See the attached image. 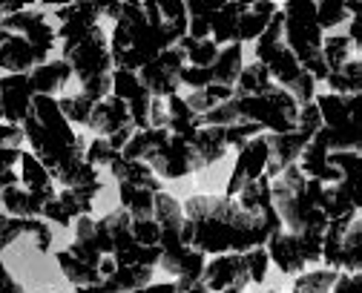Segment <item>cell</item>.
Returning <instances> with one entry per match:
<instances>
[{
	"label": "cell",
	"mask_w": 362,
	"mask_h": 293,
	"mask_svg": "<svg viewBox=\"0 0 362 293\" xmlns=\"http://www.w3.org/2000/svg\"><path fill=\"white\" fill-rule=\"evenodd\" d=\"M282 230L276 210L256 213L242 207L236 195L196 193L185 202V227L181 239L204 256L247 253L250 248L267 244V239Z\"/></svg>",
	"instance_id": "6da1fadb"
},
{
	"label": "cell",
	"mask_w": 362,
	"mask_h": 293,
	"mask_svg": "<svg viewBox=\"0 0 362 293\" xmlns=\"http://www.w3.org/2000/svg\"><path fill=\"white\" fill-rule=\"evenodd\" d=\"M26 144L35 159L49 170L55 184L61 187H83L101 181L98 167L86 161L89 141L72 130V121L61 113L58 98L52 95H35L32 107L23 118Z\"/></svg>",
	"instance_id": "7a4b0ae2"
},
{
	"label": "cell",
	"mask_w": 362,
	"mask_h": 293,
	"mask_svg": "<svg viewBox=\"0 0 362 293\" xmlns=\"http://www.w3.org/2000/svg\"><path fill=\"white\" fill-rule=\"evenodd\" d=\"M190 21H164L156 0H121V15L112 23V64L115 69L139 72L164 49L178 46Z\"/></svg>",
	"instance_id": "3957f363"
},
{
	"label": "cell",
	"mask_w": 362,
	"mask_h": 293,
	"mask_svg": "<svg viewBox=\"0 0 362 293\" xmlns=\"http://www.w3.org/2000/svg\"><path fill=\"white\" fill-rule=\"evenodd\" d=\"M299 101L279 84L259 95L230 98L210 113H204V124H239V121H256L264 127V132H291L299 121Z\"/></svg>",
	"instance_id": "277c9868"
},
{
	"label": "cell",
	"mask_w": 362,
	"mask_h": 293,
	"mask_svg": "<svg viewBox=\"0 0 362 293\" xmlns=\"http://www.w3.org/2000/svg\"><path fill=\"white\" fill-rule=\"evenodd\" d=\"M274 207L282 219V227L291 233H325L328 216L320 207L322 181L308 178L299 164L285 167L276 178H270Z\"/></svg>",
	"instance_id": "5b68a950"
},
{
	"label": "cell",
	"mask_w": 362,
	"mask_h": 293,
	"mask_svg": "<svg viewBox=\"0 0 362 293\" xmlns=\"http://www.w3.org/2000/svg\"><path fill=\"white\" fill-rule=\"evenodd\" d=\"M61 58L72 67L75 78L81 81V92L89 95L93 101H101L112 92V49L107 32L98 26L86 29L78 38L64 40L61 46Z\"/></svg>",
	"instance_id": "8992f818"
},
{
	"label": "cell",
	"mask_w": 362,
	"mask_h": 293,
	"mask_svg": "<svg viewBox=\"0 0 362 293\" xmlns=\"http://www.w3.org/2000/svg\"><path fill=\"white\" fill-rule=\"evenodd\" d=\"M156 222L161 227V259L158 268L181 282H196L204 273V253L185 244L181 227H185V205L170 193H156Z\"/></svg>",
	"instance_id": "52a82bcc"
},
{
	"label": "cell",
	"mask_w": 362,
	"mask_h": 293,
	"mask_svg": "<svg viewBox=\"0 0 362 293\" xmlns=\"http://www.w3.org/2000/svg\"><path fill=\"white\" fill-rule=\"evenodd\" d=\"M256 61L267 67L270 78H274L279 86H285L299 101V107L310 104L316 98V78L302 69V64L291 52V46L285 43V15H282V9L274 15V21L267 23V29L256 38Z\"/></svg>",
	"instance_id": "ba28073f"
},
{
	"label": "cell",
	"mask_w": 362,
	"mask_h": 293,
	"mask_svg": "<svg viewBox=\"0 0 362 293\" xmlns=\"http://www.w3.org/2000/svg\"><path fill=\"white\" fill-rule=\"evenodd\" d=\"M285 43L302 64L305 72H310L316 81L328 78V64L322 58V26H320V6L316 0H285Z\"/></svg>",
	"instance_id": "9c48e42d"
},
{
	"label": "cell",
	"mask_w": 362,
	"mask_h": 293,
	"mask_svg": "<svg viewBox=\"0 0 362 293\" xmlns=\"http://www.w3.org/2000/svg\"><path fill=\"white\" fill-rule=\"evenodd\" d=\"M313 101L322 113V130L331 150L362 153V95L325 92Z\"/></svg>",
	"instance_id": "30bf717a"
},
{
	"label": "cell",
	"mask_w": 362,
	"mask_h": 293,
	"mask_svg": "<svg viewBox=\"0 0 362 293\" xmlns=\"http://www.w3.org/2000/svg\"><path fill=\"white\" fill-rule=\"evenodd\" d=\"M320 127H322V113H320V107H316V101H310L299 110V121L291 132H264L267 146H270V159H267L264 176L276 178L285 167L296 164L302 150L308 146V141L320 132Z\"/></svg>",
	"instance_id": "8fae6325"
},
{
	"label": "cell",
	"mask_w": 362,
	"mask_h": 293,
	"mask_svg": "<svg viewBox=\"0 0 362 293\" xmlns=\"http://www.w3.org/2000/svg\"><path fill=\"white\" fill-rule=\"evenodd\" d=\"M264 248L270 253V262L282 273L299 276L308 265L322 262V233H291L282 227L267 239Z\"/></svg>",
	"instance_id": "7c38bea8"
},
{
	"label": "cell",
	"mask_w": 362,
	"mask_h": 293,
	"mask_svg": "<svg viewBox=\"0 0 362 293\" xmlns=\"http://www.w3.org/2000/svg\"><path fill=\"white\" fill-rule=\"evenodd\" d=\"M118 15H121V0H72V4L55 9V21L61 23L58 38L61 40L78 38L86 29L98 26L101 18H110L115 23Z\"/></svg>",
	"instance_id": "4fadbf2b"
},
{
	"label": "cell",
	"mask_w": 362,
	"mask_h": 293,
	"mask_svg": "<svg viewBox=\"0 0 362 293\" xmlns=\"http://www.w3.org/2000/svg\"><path fill=\"white\" fill-rule=\"evenodd\" d=\"M147 164L153 167V173H156L158 178H170V181L207 170V164H204V159H202V153H199L196 141L181 138V135H175V132H170V141L164 144V150H161L158 156H153Z\"/></svg>",
	"instance_id": "5bb4252c"
},
{
	"label": "cell",
	"mask_w": 362,
	"mask_h": 293,
	"mask_svg": "<svg viewBox=\"0 0 362 293\" xmlns=\"http://www.w3.org/2000/svg\"><path fill=\"white\" fill-rule=\"evenodd\" d=\"M101 187H104L101 181L83 184V187H61L55 199L43 207V219H49V222H55L61 227H69L75 219L93 213L95 195L101 193Z\"/></svg>",
	"instance_id": "9a60e30c"
},
{
	"label": "cell",
	"mask_w": 362,
	"mask_h": 293,
	"mask_svg": "<svg viewBox=\"0 0 362 293\" xmlns=\"http://www.w3.org/2000/svg\"><path fill=\"white\" fill-rule=\"evenodd\" d=\"M181 69H185V52L178 46H173V49H164L150 64H144L139 69V78L150 89L153 98H170L181 86Z\"/></svg>",
	"instance_id": "2e32d148"
},
{
	"label": "cell",
	"mask_w": 362,
	"mask_h": 293,
	"mask_svg": "<svg viewBox=\"0 0 362 293\" xmlns=\"http://www.w3.org/2000/svg\"><path fill=\"white\" fill-rule=\"evenodd\" d=\"M267 159H270V146L264 132L247 138L239 150H236V164L230 170V178L224 184V195H236L245 184H250L253 178H259L267 170Z\"/></svg>",
	"instance_id": "e0dca14e"
},
{
	"label": "cell",
	"mask_w": 362,
	"mask_h": 293,
	"mask_svg": "<svg viewBox=\"0 0 362 293\" xmlns=\"http://www.w3.org/2000/svg\"><path fill=\"white\" fill-rule=\"evenodd\" d=\"M202 282L213 293H221V290H228V287L245 290L253 282L250 279V259H247V253H218V256L207 259L204 273H202Z\"/></svg>",
	"instance_id": "ac0fdd59"
},
{
	"label": "cell",
	"mask_w": 362,
	"mask_h": 293,
	"mask_svg": "<svg viewBox=\"0 0 362 293\" xmlns=\"http://www.w3.org/2000/svg\"><path fill=\"white\" fill-rule=\"evenodd\" d=\"M112 95H118L121 101H127L135 130H147V127H150V104H153V95H150V89L141 84L139 72H132V69H112Z\"/></svg>",
	"instance_id": "d6986e66"
},
{
	"label": "cell",
	"mask_w": 362,
	"mask_h": 293,
	"mask_svg": "<svg viewBox=\"0 0 362 293\" xmlns=\"http://www.w3.org/2000/svg\"><path fill=\"white\" fill-rule=\"evenodd\" d=\"M49 52H43L40 46H35L32 40H26L23 35H9L0 43V69L15 75V72H32L35 67L47 64Z\"/></svg>",
	"instance_id": "ffe728a7"
},
{
	"label": "cell",
	"mask_w": 362,
	"mask_h": 293,
	"mask_svg": "<svg viewBox=\"0 0 362 293\" xmlns=\"http://www.w3.org/2000/svg\"><path fill=\"white\" fill-rule=\"evenodd\" d=\"M328 156H331V146H328L325 130L320 127V132H316V135L308 141V146L302 150V156H299L296 164H299V170H302L308 178H316V181H322V184H334V181L342 178V170H337Z\"/></svg>",
	"instance_id": "44dd1931"
},
{
	"label": "cell",
	"mask_w": 362,
	"mask_h": 293,
	"mask_svg": "<svg viewBox=\"0 0 362 293\" xmlns=\"http://www.w3.org/2000/svg\"><path fill=\"white\" fill-rule=\"evenodd\" d=\"M21 236H32L35 248L40 253H47L52 248V230L43 219H23V216H12V213H0V251H6Z\"/></svg>",
	"instance_id": "7402d4cb"
},
{
	"label": "cell",
	"mask_w": 362,
	"mask_h": 293,
	"mask_svg": "<svg viewBox=\"0 0 362 293\" xmlns=\"http://www.w3.org/2000/svg\"><path fill=\"white\" fill-rule=\"evenodd\" d=\"M35 89L29 84V72H15L0 78V101H4V121L23 124L29 107H32Z\"/></svg>",
	"instance_id": "603a6c76"
},
{
	"label": "cell",
	"mask_w": 362,
	"mask_h": 293,
	"mask_svg": "<svg viewBox=\"0 0 362 293\" xmlns=\"http://www.w3.org/2000/svg\"><path fill=\"white\" fill-rule=\"evenodd\" d=\"M124 127H135V124H132V115H129L127 101H121V98L112 95V92L107 98H101V101L93 107V113H89V121H86V130H93L101 138H112Z\"/></svg>",
	"instance_id": "cb8c5ba5"
},
{
	"label": "cell",
	"mask_w": 362,
	"mask_h": 293,
	"mask_svg": "<svg viewBox=\"0 0 362 293\" xmlns=\"http://www.w3.org/2000/svg\"><path fill=\"white\" fill-rule=\"evenodd\" d=\"M156 276V265H127L115 268L112 276H107L101 285H83L75 287V293H129L135 287L150 285Z\"/></svg>",
	"instance_id": "d4e9b609"
},
{
	"label": "cell",
	"mask_w": 362,
	"mask_h": 293,
	"mask_svg": "<svg viewBox=\"0 0 362 293\" xmlns=\"http://www.w3.org/2000/svg\"><path fill=\"white\" fill-rule=\"evenodd\" d=\"M331 164L337 170H342V178L337 181V187L354 202V207L362 213V153L354 150H331Z\"/></svg>",
	"instance_id": "484cf974"
},
{
	"label": "cell",
	"mask_w": 362,
	"mask_h": 293,
	"mask_svg": "<svg viewBox=\"0 0 362 293\" xmlns=\"http://www.w3.org/2000/svg\"><path fill=\"white\" fill-rule=\"evenodd\" d=\"M21 184L35 195V199L47 207L55 195H58V190H55V178L49 176V170L43 167L37 159H35V153L32 150H23V156H21Z\"/></svg>",
	"instance_id": "4316f807"
},
{
	"label": "cell",
	"mask_w": 362,
	"mask_h": 293,
	"mask_svg": "<svg viewBox=\"0 0 362 293\" xmlns=\"http://www.w3.org/2000/svg\"><path fill=\"white\" fill-rule=\"evenodd\" d=\"M72 78H75V72L64 58L47 61L29 72V84H32L35 95H52V98H58Z\"/></svg>",
	"instance_id": "83f0119b"
},
{
	"label": "cell",
	"mask_w": 362,
	"mask_h": 293,
	"mask_svg": "<svg viewBox=\"0 0 362 293\" xmlns=\"http://www.w3.org/2000/svg\"><path fill=\"white\" fill-rule=\"evenodd\" d=\"M170 141V130L167 127H147V130H135L129 135V141L124 144L121 156L132 159V161H150L153 156H158L164 150V144Z\"/></svg>",
	"instance_id": "f1b7e54d"
},
{
	"label": "cell",
	"mask_w": 362,
	"mask_h": 293,
	"mask_svg": "<svg viewBox=\"0 0 362 293\" xmlns=\"http://www.w3.org/2000/svg\"><path fill=\"white\" fill-rule=\"evenodd\" d=\"M107 170H112V176L118 178V184H135V187L161 193V178L153 173V167L147 161H132V159H124L121 153H115Z\"/></svg>",
	"instance_id": "f546056e"
},
{
	"label": "cell",
	"mask_w": 362,
	"mask_h": 293,
	"mask_svg": "<svg viewBox=\"0 0 362 293\" xmlns=\"http://www.w3.org/2000/svg\"><path fill=\"white\" fill-rule=\"evenodd\" d=\"M167 113H170V124H167L170 132H175V135H181V138L196 141L199 130L204 127V118H202L199 113H193L190 104H187L178 92L167 98Z\"/></svg>",
	"instance_id": "4dcf8cb0"
},
{
	"label": "cell",
	"mask_w": 362,
	"mask_h": 293,
	"mask_svg": "<svg viewBox=\"0 0 362 293\" xmlns=\"http://www.w3.org/2000/svg\"><path fill=\"white\" fill-rule=\"evenodd\" d=\"M247 6L242 4H228L221 6L213 21H210V38L218 43V46H228V43H239V23H242V15H245Z\"/></svg>",
	"instance_id": "1f68e13d"
},
{
	"label": "cell",
	"mask_w": 362,
	"mask_h": 293,
	"mask_svg": "<svg viewBox=\"0 0 362 293\" xmlns=\"http://www.w3.org/2000/svg\"><path fill=\"white\" fill-rule=\"evenodd\" d=\"M337 270L339 273H362V216H356L342 236Z\"/></svg>",
	"instance_id": "d6a6232c"
},
{
	"label": "cell",
	"mask_w": 362,
	"mask_h": 293,
	"mask_svg": "<svg viewBox=\"0 0 362 293\" xmlns=\"http://www.w3.org/2000/svg\"><path fill=\"white\" fill-rule=\"evenodd\" d=\"M276 12H279L276 0H259V4L247 6L245 15H242V23H239V43H245V40H256V38L267 29V23L274 21Z\"/></svg>",
	"instance_id": "836d02e7"
},
{
	"label": "cell",
	"mask_w": 362,
	"mask_h": 293,
	"mask_svg": "<svg viewBox=\"0 0 362 293\" xmlns=\"http://www.w3.org/2000/svg\"><path fill=\"white\" fill-rule=\"evenodd\" d=\"M178 49L185 52V64L187 67H199V69H207L213 67V61L218 58V43L213 38H193V35H185L178 40Z\"/></svg>",
	"instance_id": "e575fe53"
},
{
	"label": "cell",
	"mask_w": 362,
	"mask_h": 293,
	"mask_svg": "<svg viewBox=\"0 0 362 293\" xmlns=\"http://www.w3.org/2000/svg\"><path fill=\"white\" fill-rule=\"evenodd\" d=\"M118 195H121V207L132 216V219H150L156 216V193L135 187V184H118Z\"/></svg>",
	"instance_id": "d590c367"
},
{
	"label": "cell",
	"mask_w": 362,
	"mask_h": 293,
	"mask_svg": "<svg viewBox=\"0 0 362 293\" xmlns=\"http://www.w3.org/2000/svg\"><path fill=\"white\" fill-rule=\"evenodd\" d=\"M187 4V18H190V26H187V35L193 38H210V21L213 15L233 4V0H185Z\"/></svg>",
	"instance_id": "8d00e7d4"
},
{
	"label": "cell",
	"mask_w": 362,
	"mask_h": 293,
	"mask_svg": "<svg viewBox=\"0 0 362 293\" xmlns=\"http://www.w3.org/2000/svg\"><path fill=\"white\" fill-rule=\"evenodd\" d=\"M23 144H26V132L21 124L0 121V170H9L21 161Z\"/></svg>",
	"instance_id": "74e56055"
},
{
	"label": "cell",
	"mask_w": 362,
	"mask_h": 293,
	"mask_svg": "<svg viewBox=\"0 0 362 293\" xmlns=\"http://www.w3.org/2000/svg\"><path fill=\"white\" fill-rule=\"evenodd\" d=\"M236 199L242 202V207L247 210H256V213H270V210H276L274 207V193H270V176H259L253 178L250 184H245L239 193H236Z\"/></svg>",
	"instance_id": "f35d334b"
},
{
	"label": "cell",
	"mask_w": 362,
	"mask_h": 293,
	"mask_svg": "<svg viewBox=\"0 0 362 293\" xmlns=\"http://www.w3.org/2000/svg\"><path fill=\"white\" fill-rule=\"evenodd\" d=\"M274 84H276V81L270 78L267 67H264V64H259V61H253V64L242 67V72H239V78H236V84H233V95H236V98L259 95V92L270 89Z\"/></svg>",
	"instance_id": "ab89813d"
},
{
	"label": "cell",
	"mask_w": 362,
	"mask_h": 293,
	"mask_svg": "<svg viewBox=\"0 0 362 293\" xmlns=\"http://www.w3.org/2000/svg\"><path fill=\"white\" fill-rule=\"evenodd\" d=\"M230 98H233V86H224V84H207V86L193 89L190 95H185V101L190 104V110H193V113L204 115V113H210L213 107H218V104H224V101H230Z\"/></svg>",
	"instance_id": "60d3db41"
},
{
	"label": "cell",
	"mask_w": 362,
	"mask_h": 293,
	"mask_svg": "<svg viewBox=\"0 0 362 293\" xmlns=\"http://www.w3.org/2000/svg\"><path fill=\"white\" fill-rule=\"evenodd\" d=\"M325 84L337 95H362V61H345L325 78Z\"/></svg>",
	"instance_id": "b9f144b4"
},
{
	"label": "cell",
	"mask_w": 362,
	"mask_h": 293,
	"mask_svg": "<svg viewBox=\"0 0 362 293\" xmlns=\"http://www.w3.org/2000/svg\"><path fill=\"white\" fill-rule=\"evenodd\" d=\"M339 270L334 268H320V270H310V273H299L293 282L291 293H331L337 285Z\"/></svg>",
	"instance_id": "7bdbcfd3"
},
{
	"label": "cell",
	"mask_w": 362,
	"mask_h": 293,
	"mask_svg": "<svg viewBox=\"0 0 362 293\" xmlns=\"http://www.w3.org/2000/svg\"><path fill=\"white\" fill-rule=\"evenodd\" d=\"M351 46L354 40L348 35H331V38H322V58L328 64V75L337 72L345 61H351Z\"/></svg>",
	"instance_id": "ee69618b"
},
{
	"label": "cell",
	"mask_w": 362,
	"mask_h": 293,
	"mask_svg": "<svg viewBox=\"0 0 362 293\" xmlns=\"http://www.w3.org/2000/svg\"><path fill=\"white\" fill-rule=\"evenodd\" d=\"M95 104H98V101H93V98L83 95V92H78V95H61V98H58L61 113H64L72 124H83V127H86L89 113H93Z\"/></svg>",
	"instance_id": "f6af8a7d"
},
{
	"label": "cell",
	"mask_w": 362,
	"mask_h": 293,
	"mask_svg": "<svg viewBox=\"0 0 362 293\" xmlns=\"http://www.w3.org/2000/svg\"><path fill=\"white\" fill-rule=\"evenodd\" d=\"M115 153H121V150H115V146L107 138L95 135L93 141H89V146H86V161L93 164V167H110V161H112Z\"/></svg>",
	"instance_id": "bcb514c9"
},
{
	"label": "cell",
	"mask_w": 362,
	"mask_h": 293,
	"mask_svg": "<svg viewBox=\"0 0 362 293\" xmlns=\"http://www.w3.org/2000/svg\"><path fill=\"white\" fill-rule=\"evenodd\" d=\"M132 236L139 244H147V248H153V244H161V227L156 222V216L150 219H132Z\"/></svg>",
	"instance_id": "7dc6e473"
},
{
	"label": "cell",
	"mask_w": 362,
	"mask_h": 293,
	"mask_svg": "<svg viewBox=\"0 0 362 293\" xmlns=\"http://www.w3.org/2000/svg\"><path fill=\"white\" fill-rule=\"evenodd\" d=\"M247 259H250V279L253 282H264V273H267V265H270V253L264 244L259 248H250L247 251Z\"/></svg>",
	"instance_id": "c3c4849f"
},
{
	"label": "cell",
	"mask_w": 362,
	"mask_h": 293,
	"mask_svg": "<svg viewBox=\"0 0 362 293\" xmlns=\"http://www.w3.org/2000/svg\"><path fill=\"white\" fill-rule=\"evenodd\" d=\"M37 0H0V43H4L9 35L4 32V18L6 15H15V12H23V9H32Z\"/></svg>",
	"instance_id": "681fc988"
},
{
	"label": "cell",
	"mask_w": 362,
	"mask_h": 293,
	"mask_svg": "<svg viewBox=\"0 0 362 293\" xmlns=\"http://www.w3.org/2000/svg\"><path fill=\"white\" fill-rule=\"evenodd\" d=\"M331 293H362V273H339Z\"/></svg>",
	"instance_id": "f907efd6"
},
{
	"label": "cell",
	"mask_w": 362,
	"mask_h": 293,
	"mask_svg": "<svg viewBox=\"0 0 362 293\" xmlns=\"http://www.w3.org/2000/svg\"><path fill=\"white\" fill-rule=\"evenodd\" d=\"M170 113H167V98H153L150 104V127H167Z\"/></svg>",
	"instance_id": "816d5d0a"
},
{
	"label": "cell",
	"mask_w": 362,
	"mask_h": 293,
	"mask_svg": "<svg viewBox=\"0 0 362 293\" xmlns=\"http://www.w3.org/2000/svg\"><path fill=\"white\" fill-rule=\"evenodd\" d=\"M351 15V26H348V38L359 46V55H362V6H348Z\"/></svg>",
	"instance_id": "f5cc1de1"
},
{
	"label": "cell",
	"mask_w": 362,
	"mask_h": 293,
	"mask_svg": "<svg viewBox=\"0 0 362 293\" xmlns=\"http://www.w3.org/2000/svg\"><path fill=\"white\" fill-rule=\"evenodd\" d=\"M0 293H26L23 285L9 273V268L0 262Z\"/></svg>",
	"instance_id": "db71d44e"
},
{
	"label": "cell",
	"mask_w": 362,
	"mask_h": 293,
	"mask_svg": "<svg viewBox=\"0 0 362 293\" xmlns=\"http://www.w3.org/2000/svg\"><path fill=\"white\" fill-rule=\"evenodd\" d=\"M129 293H178V285H175V279L173 282H150V285H144V287H135V290H129Z\"/></svg>",
	"instance_id": "11a10c76"
},
{
	"label": "cell",
	"mask_w": 362,
	"mask_h": 293,
	"mask_svg": "<svg viewBox=\"0 0 362 293\" xmlns=\"http://www.w3.org/2000/svg\"><path fill=\"white\" fill-rule=\"evenodd\" d=\"M175 285H178V293H213L202 279H196V282H181V279H175Z\"/></svg>",
	"instance_id": "9f6ffc18"
},
{
	"label": "cell",
	"mask_w": 362,
	"mask_h": 293,
	"mask_svg": "<svg viewBox=\"0 0 362 293\" xmlns=\"http://www.w3.org/2000/svg\"><path fill=\"white\" fill-rule=\"evenodd\" d=\"M18 181H21V173L18 170H12V167L9 170H0V199H4V190L12 187V184H18Z\"/></svg>",
	"instance_id": "6f0895ef"
},
{
	"label": "cell",
	"mask_w": 362,
	"mask_h": 293,
	"mask_svg": "<svg viewBox=\"0 0 362 293\" xmlns=\"http://www.w3.org/2000/svg\"><path fill=\"white\" fill-rule=\"evenodd\" d=\"M40 6H52V9H58V6H66V4H72V0H37Z\"/></svg>",
	"instance_id": "680465c9"
},
{
	"label": "cell",
	"mask_w": 362,
	"mask_h": 293,
	"mask_svg": "<svg viewBox=\"0 0 362 293\" xmlns=\"http://www.w3.org/2000/svg\"><path fill=\"white\" fill-rule=\"evenodd\" d=\"M236 4H242V6H253V4H259V0H236Z\"/></svg>",
	"instance_id": "91938a15"
},
{
	"label": "cell",
	"mask_w": 362,
	"mask_h": 293,
	"mask_svg": "<svg viewBox=\"0 0 362 293\" xmlns=\"http://www.w3.org/2000/svg\"><path fill=\"white\" fill-rule=\"evenodd\" d=\"M348 6H362V0H348V4H345V9Z\"/></svg>",
	"instance_id": "94428289"
},
{
	"label": "cell",
	"mask_w": 362,
	"mask_h": 293,
	"mask_svg": "<svg viewBox=\"0 0 362 293\" xmlns=\"http://www.w3.org/2000/svg\"><path fill=\"white\" fill-rule=\"evenodd\" d=\"M259 293H276V290H259Z\"/></svg>",
	"instance_id": "6125c7cd"
}]
</instances>
